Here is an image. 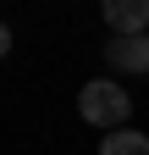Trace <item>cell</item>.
Instances as JSON below:
<instances>
[{"mask_svg": "<svg viewBox=\"0 0 149 155\" xmlns=\"http://www.w3.org/2000/svg\"><path fill=\"white\" fill-rule=\"evenodd\" d=\"M6 50H11V28L0 22V61H6Z\"/></svg>", "mask_w": 149, "mask_h": 155, "instance_id": "obj_5", "label": "cell"}, {"mask_svg": "<svg viewBox=\"0 0 149 155\" xmlns=\"http://www.w3.org/2000/svg\"><path fill=\"white\" fill-rule=\"evenodd\" d=\"M78 116L88 127H127L133 122V94H127L116 78H88V83L78 89Z\"/></svg>", "mask_w": 149, "mask_h": 155, "instance_id": "obj_1", "label": "cell"}, {"mask_svg": "<svg viewBox=\"0 0 149 155\" xmlns=\"http://www.w3.org/2000/svg\"><path fill=\"white\" fill-rule=\"evenodd\" d=\"M105 67L110 72H149V33H110L105 45Z\"/></svg>", "mask_w": 149, "mask_h": 155, "instance_id": "obj_2", "label": "cell"}, {"mask_svg": "<svg viewBox=\"0 0 149 155\" xmlns=\"http://www.w3.org/2000/svg\"><path fill=\"white\" fill-rule=\"evenodd\" d=\"M110 33H149V0H100Z\"/></svg>", "mask_w": 149, "mask_h": 155, "instance_id": "obj_3", "label": "cell"}, {"mask_svg": "<svg viewBox=\"0 0 149 155\" xmlns=\"http://www.w3.org/2000/svg\"><path fill=\"white\" fill-rule=\"evenodd\" d=\"M100 155H149V133L138 127H110L100 139Z\"/></svg>", "mask_w": 149, "mask_h": 155, "instance_id": "obj_4", "label": "cell"}]
</instances>
